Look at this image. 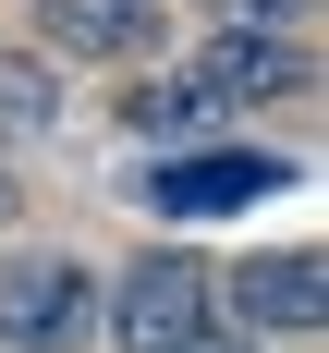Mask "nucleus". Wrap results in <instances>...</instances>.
<instances>
[{"label": "nucleus", "mask_w": 329, "mask_h": 353, "mask_svg": "<svg viewBox=\"0 0 329 353\" xmlns=\"http://www.w3.org/2000/svg\"><path fill=\"white\" fill-rule=\"evenodd\" d=\"M159 25H171L159 0H37V37L73 49V61H146Z\"/></svg>", "instance_id": "5"}, {"label": "nucleus", "mask_w": 329, "mask_h": 353, "mask_svg": "<svg viewBox=\"0 0 329 353\" xmlns=\"http://www.w3.org/2000/svg\"><path fill=\"white\" fill-rule=\"evenodd\" d=\"M98 329V268H73V256H12L0 268V341L12 353H73Z\"/></svg>", "instance_id": "1"}, {"label": "nucleus", "mask_w": 329, "mask_h": 353, "mask_svg": "<svg viewBox=\"0 0 329 353\" xmlns=\"http://www.w3.org/2000/svg\"><path fill=\"white\" fill-rule=\"evenodd\" d=\"M232 305H244L256 341H305V329H329V268L317 256H256V268H232Z\"/></svg>", "instance_id": "4"}, {"label": "nucleus", "mask_w": 329, "mask_h": 353, "mask_svg": "<svg viewBox=\"0 0 329 353\" xmlns=\"http://www.w3.org/2000/svg\"><path fill=\"white\" fill-rule=\"evenodd\" d=\"M183 353H268V341H256V329H244V341H183Z\"/></svg>", "instance_id": "10"}, {"label": "nucleus", "mask_w": 329, "mask_h": 353, "mask_svg": "<svg viewBox=\"0 0 329 353\" xmlns=\"http://www.w3.org/2000/svg\"><path fill=\"white\" fill-rule=\"evenodd\" d=\"M98 329L122 353H183L208 341V268L195 256H146V268H122V292L98 305Z\"/></svg>", "instance_id": "2"}, {"label": "nucleus", "mask_w": 329, "mask_h": 353, "mask_svg": "<svg viewBox=\"0 0 329 353\" xmlns=\"http://www.w3.org/2000/svg\"><path fill=\"white\" fill-rule=\"evenodd\" d=\"M0 219H12V183H0Z\"/></svg>", "instance_id": "11"}, {"label": "nucleus", "mask_w": 329, "mask_h": 353, "mask_svg": "<svg viewBox=\"0 0 329 353\" xmlns=\"http://www.w3.org/2000/svg\"><path fill=\"white\" fill-rule=\"evenodd\" d=\"M49 122H61V73L0 49V134H49Z\"/></svg>", "instance_id": "7"}, {"label": "nucleus", "mask_w": 329, "mask_h": 353, "mask_svg": "<svg viewBox=\"0 0 329 353\" xmlns=\"http://www.w3.org/2000/svg\"><path fill=\"white\" fill-rule=\"evenodd\" d=\"M305 0H219V25H292Z\"/></svg>", "instance_id": "9"}, {"label": "nucleus", "mask_w": 329, "mask_h": 353, "mask_svg": "<svg viewBox=\"0 0 329 353\" xmlns=\"http://www.w3.org/2000/svg\"><path fill=\"white\" fill-rule=\"evenodd\" d=\"M122 110H134V134H159V146H171V134H195V122H208V85H195V73H171V85H134V98H122Z\"/></svg>", "instance_id": "8"}, {"label": "nucleus", "mask_w": 329, "mask_h": 353, "mask_svg": "<svg viewBox=\"0 0 329 353\" xmlns=\"http://www.w3.org/2000/svg\"><path fill=\"white\" fill-rule=\"evenodd\" d=\"M305 73H317V61H305V49H292L281 25H232V37L208 49V61H195V85H208V98L232 110V98H292Z\"/></svg>", "instance_id": "6"}, {"label": "nucleus", "mask_w": 329, "mask_h": 353, "mask_svg": "<svg viewBox=\"0 0 329 353\" xmlns=\"http://www.w3.org/2000/svg\"><path fill=\"white\" fill-rule=\"evenodd\" d=\"M292 159H268V146H195V159H159L146 171V208L171 219H219V208H256V195H281Z\"/></svg>", "instance_id": "3"}]
</instances>
